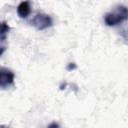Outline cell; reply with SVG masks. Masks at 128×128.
I'll use <instances>...</instances> for the list:
<instances>
[{
	"label": "cell",
	"instance_id": "obj_1",
	"mask_svg": "<svg viewBox=\"0 0 128 128\" xmlns=\"http://www.w3.org/2000/svg\"><path fill=\"white\" fill-rule=\"evenodd\" d=\"M105 23L107 26L113 27L121 24L127 20V8L124 5L117 6L113 11L107 13L104 17Z\"/></svg>",
	"mask_w": 128,
	"mask_h": 128
},
{
	"label": "cell",
	"instance_id": "obj_2",
	"mask_svg": "<svg viewBox=\"0 0 128 128\" xmlns=\"http://www.w3.org/2000/svg\"><path fill=\"white\" fill-rule=\"evenodd\" d=\"M31 24L37 30L43 31V30H46V29L50 28L53 25V21H52V18L49 15L43 14V13H38L31 20Z\"/></svg>",
	"mask_w": 128,
	"mask_h": 128
},
{
	"label": "cell",
	"instance_id": "obj_3",
	"mask_svg": "<svg viewBox=\"0 0 128 128\" xmlns=\"http://www.w3.org/2000/svg\"><path fill=\"white\" fill-rule=\"evenodd\" d=\"M14 80H15V75L11 70L0 67V88L1 89H7L11 87L14 84Z\"/></svg>",
	"mask_w": 128,
	"mask_h": 128
},
{
	"label": "cell",
	"instance_id": "obj_4",
	"mask_svg": "<svg viewBox=\"0 0 128 128\" xmlns=\"http://www.w3.org/2000/svg\"><path fill=\"white\" fill-rule=\"evenodd\" d=\"M10 27L6 22H0V56L7 49V37Z\"/></svg>",
	"mask_w": 128,
	"mask_h": 128
},
{
	"label": "cell",
	"instance_id": "obj_5",
	"mask_svg": "<svg viewBox=\"0 0 128 128\" xmlns=\"http://www.w3.org/2000/svg\"><path fill=\"white\" fill-rule=\"evenodd\" d=\"M17 13L19 15L20 18H26L29 16V14L31 13V5L30 2L27 1H23L21 2L18 7H17Z\"/></svg>",
	"mask_w": 128,
	"mask_h": 128
}]
</instances>
